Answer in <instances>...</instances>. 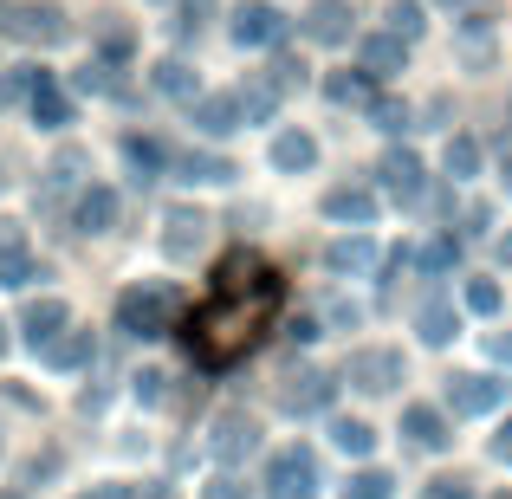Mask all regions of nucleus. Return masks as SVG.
Returning <instances> with one entry per match:
<instances>
[{
  "instance_id": "1",
  "label": "nucleus",
  "mask_w": 512,
  "mask_h": 499,
  "mask_svg": "<svg viewBox=\"0 0 512 499\" xmlns=\"http://www.w3.org/2000/svg\"><path fill=\"white\" fill-rule=\"evenodd\" d=\"M279 299H286V279H279L266 260H253V253L221 260L208 305H195V318H188V331H182V337H188V357L208 363V370L234 363L240 350L260 344V331L273 325Z\"/></svg>"
},
{
  "instance_id": "2",
  "label": "nucleus",
  "mask_w": 512,
  "mask_h": 499,
  "mask_svg": "<svg viewBox=\"0 0 512 499\" xmlns=\"http://www.w3.org/2000/svg\"><path fill=\"white\" fill-rule=\"evenodd\" d=\"M175 325V292H163V286H150V292H124L117 299V331H130V337H163Z\"/></svg>"
},
{
  "instance_id": "3",
  "label": "nucleus",
  "mask_w": 512,
  "mask_h": 499,
  "mask_svg": "<svg viewBox=\"0 0 512 499\" xmlns=\"http://www.w3.org/2000/svg\"><path fill=\"white\" fill-rule=\"evenodd\" d=\"M266 493L273 499H318V461L305 448H279L266 467Z\"/></svg>"
},
{
  "instance_id": "4",
  "label": "nucleus",
  "mask_w": 512,
  "mask_h": 499,
  "mask_svg": "<svg viewBox=\"0 0 512 499\" xmlns=\"http://www.w3.org/2000/svg\"><path fill=\"white\" fill-rule=\"evenodd\" d=\"M234 39L240 46H279V39H286V13L266 7V0H247V7L234 13Z\"/></svg>"
},
{
  "instance_id": "5",
  "label": "nucleus",
  "mask_w": 512,
  "mask_h": 499,
  "mask_svg": "<svg viewBox=\"0 0 512 499\" xmlns=\"http://www.w3.org/2000/svg\"><path fill=\"white\" fill-rule=\"evenodd\" d=\"M7 33H20V39H39V46H59L65 33H72V20H65V7H13V20H7Z\"/></svg>"
},
{
  "instance_id": "6",
  "label": "nucleus",
  "mask_w": 512,
  "mask_h": 499,
  "mask_svg": "<svg viewBox=\"0 0 512 499\" xmlns=\"http://www.w3.org/2000/svg\"><path fill=\"white\" fill-rule=\"evenodd\" d=\"M253 441H260V428H253V415H240V409H227L221 422H214V461H247L253 454Z\"/></svg>"
},
{
  "instance_id": "7",
  "label": "nucleus",
  "mask_w": 512,
  "mask_h": 499,
  "mask_svg": "<svg viewBox=\"0 0 512 499\" xmlns=\"http://www.w3.org/2000/svg\"><path fill=\"white\" fill-rule=\"evenodd\" d=\"M500 396H506V383H493V376H480V370H467V376H454V383H448L454 415H487Z\"/></svg>"
},
{
  "instance_id": "8",
  "label": "nucleus",
  "mask_w": 512,
  "mask_h": 499,
  "mask_svg": "<svg viewBox=\"0 0 512 499\" xmlns=\"http://www.w3.org/2000/svg\"><path fill=\"white\" fill-rule=\"evenodd\" d=\"M350 383H357V389L402 383V357H396V350H357V357H350Z\"/></svg>"
},
{
  "instance_id": "9",
  "label": "nucleus",
  "mask_w": 512,
  "mask_h": 499,
  "mask_svg": "<svg viewBox=\"0 0 512 499\" xmlns=\"http://www.w3.org/2000/svg\"><path fill=\"white\" fill-rule=\"evenodd\" d=\"M331 389H338V383H331V376L325 370H292L286 376V409H325V402H331Z\"/></svg>"
},
{
  "instance_id": "10",
  "label": "nucleus",
  "mask_w": 512,
  "mask_h": 499,
  "mask_svg": "<svg viewBox=\"0 0 512 499\" xmlns=\"http://www.w3.org/2000/svg\"><path fill=\"white\" fill-rule=\"evenodd\" d=\"M325 214H331V221H350V227H370L376 221V195H370V188H331Z\"/></svg>"
},
{
  "instance_id": "11",
  "label": "nucleus",
  "mask_w": 512,
  "mask_h": 499,
  "mask_svg": "<svg viewBox=\"0 0 512 499\" xmlns=\"http://www.w3.org/2000/svg\"><path fill=\"white\" fill-rule=\"evenodd\" d=\"M383 182H389V195H396V201H422V163H415L409 150H389L383 156Z\"/></svg>"
},
{
  "instance_id": "12",
  "label": "nucleus",
  "mask_w": 512,
  "mask_h": 499,
  "mask_svg": "<svg viewBox=\"0 0 512 499\" xmlns=\"http://www.w3.org/2000/svg\"><path fill=\"white\" fill-rule=\"evenodd\" d=\"M195 130H201V137H227V130H240V98H227V91H221V98H201L195 104Z\"/></svg>"
},
{
  "instance_id": "13",
  "label": "nucleus",
  "mask_w": 512,
  "mask_h": 499,
  "mask_svg": "<svg viewBox=\"0 0 512 499\" xmlns=\"http://www.w3.org/2000/svg\"><path fill=\"white\" fill-rule=\"evenodd\" d=\"M402 59H409V39H396V33H376V39H363V72L389 78V72H402Z\"/></svg>"
},
{
  "instance_id": "14",
  "label": "nucleus",
  "mask_w": 512,
  "mask_h": 499,
  "mask_svg": "<svg viewBox=\"0 0 512 499\" xmlns=\"http://www.w3.org/2000/svg\"><path fill=\"white\" fill-rule=\"evenodd\" d=\"M33 117H39V124H46V130H59V124H72V98H65V91H59V85H52V78H46V72H39V78H33Z\"/></svg>"
},
{
  "instance_id": "15",
  "label": "nucleus",
  "mask_w": 512,
  "mask_h": 499,
  "mask_svg": "<svg viewBox=\"0 0 512 499\" xmlns=\"http://www.w3.org/2000/svg\"><path fill=\"white\" fill-rule=\"evenodd\" d=\"M65 331V299H33L26 305V344H46V337H59Z\"/></svg>"
},
{
  "instance_id": "16",
  "label": "nucleus",
  "mask_w": 512,
  "mask_h": 499,
  "mask_svg": "<svg viewBox=\"0 0 512 499\" xmlns=\"http://www.w3.org/2000/svg\"><path fill=\"white\" fill-rule=\"evenodd\" d=\"M111 221H117V195L111 188H85V195H78V227H85V234H104Z\"/></svg>"
},
{
  "instance_id": "17",
  "label": "nucleus",
  "mask_w": 512,
  "mask_h": 499,
  "mask_svg": "<svg viewBox=\"0 0 512 499\" xmlns=\"http://www.w3.org/2000/svg\"><path fill=\"white\" fill-rule=\"evenodd\" d=\"M201 234H208V221H201V214H188V208H175V214H169L163 247L175 253V260H182V253H195V247H201Z\"/></svg>"
},
{
  "instance_id": "18",
  "label": "nucleus",
  "mask_w": 512,
  "mask_h": 499,
  "mask_svg": "<svg viewBox=\"0 0 512 499\" xmlns=\"http://www.w3.org/2000/svg\"><path fill=\"white\" fill-rule=\"evenodd\" d=\"M402 428H409L415 448H441V441H448V422H441L435 409H422V402H415V409H402Z\"/></svg>"
},
{
  "instance_id": "19",
  "label": "nucleus",
  "mask_w": 512,
  "mask_h": 499,
  "mask_svg": "<svg viewBox=\"0 0 512 499\" xmlns=\"http://www.w3.org/2000/svg\"><path fill=\"white\" fill-rule=\"evenodd\" d=\"M415 331H422V344H448V337H454V305L428 299L422 312H415Z\"/></svg>"
},
{
  "instance_id": "20",
  "label": "nucleus",
  "mask_w": 512,
  "mask_h": 499,
  "mask_svg": "<svg viewBox=\"0 0 512 499\" xmlns=\"http://www.w3.org/2000/svg\"><path fill=\"white\" fill-rule=\"evenodd\" d=\"M273 163H279V169H312V163H318V143L305 137V130H286V137L273 143Z\"/></svg>"
},
{
  "instance_id": "21",
  "label": "nucleus",
  "mask_w": 512,
  "mask_h": 499,
  "mask_svg": "<svg viewBox=\"0 0 512 499\" xmlns=\"http://www.w3.org/2000/svg\"><path fill=\"white\" fill-rule=\"evenodd\" d=\"M46 363H59V370H78V363L91 357V331H72V337H46Z\"/></svg>"
},
{
  "instance_id": "22",
  "label": "nucleus",
  "mask_w": 512,
  "mask_h": 499,
  "mask_svg": "<svg viewBox=\"0 0 512 499\" xmlns=\"http://www.w3.org/2000/svg\"><path fill=\"white\" fill-rule=\"evenodd\" d=\"M325 260H331V273H370V266H376V247H370V240H338Z\"/></svg>"
},
{
  "instance_id": "23",
  "label": "nucleus",
  "mask_w": 512,
  "mask_h": 499,
  "mask_svg": "<svg viewBox=\"0 0 512 499\" xmlns=\"http://www.w3.org/2000/svg\"><path fill=\"white\" fill-rule=\"evenodd\" d=\"M124 156H130V169H137L143 182H150V175L169 163V150H163V143H156V137H124Z\"/></svg>"
},
{
  "instance_id": "24",
  "label": "nucleus",
  "mask_w": 512,
  "mask_h": 499,
  "mask_svg": "<svg viewBox=\"0 0 512 499\" xmlns=\"http://www.w3.org/2000/svg\"><path fill=\"white\" fill-rule=\"evenodd\" d=\"M182 175L188 182H234V163H227V156H182Z\"/></svg>"
},
{
  "instance_id": "25",
  "label": "nucleus",
  "mask_w": 512,
  "mask_h": 499,
  "mask_svg": "<svg viewBox=\"0 0 512 499\" xmlns=\"http://www.w3.org/2000/svg\"><path fill=\"white\" fill-rule=\"evenodd\" d=\"M156 91H169V98H195V72H188L182 59H163V65H156Z\"/></svg>"
},
{
  "instance_id": "26",
  "label": "nucleus",
  "mask_w": 512,
  "mask_h": 499,
  "mask_svg": "<svg viewBox=\"0 0 512 499\" xmlns=\"http://www.w3.org/2000/svg\"><path fill=\"white\" fill-rule=\"evenodd\" d=\"M350 33V26H344V7H338V0H318V13H312V39H325V46H331V39H344Z\"/></svg>"
},
{
  "instance_id": "27",
  "label": "nucleus",
  "mask_w": 512,
  "mask_h": 499,
  "mask_svg": "<svg viewBox=\"0 0 512 499\" xmlns=\"http://www.w3.org/2000/svg\"><path fill=\"white\" fill-rule=\"evenodd\" d=\"M480 169V143L474 137H448V175L461 182V175H474Z\"/></svg>"
},
{
  "instance_id": "28",
  "label": "nucleus",
  "mask_w": 512,
  "mask_h": 499,
  "mask_svg": "<svg viewBox=\"0 0 512 499\" xmlns=\"http://www.w3.org/2000/svg\"><path fill=\"white\" fill-rule=\"evenodd\" d=\"M331 98H338V104H357V111H363V104H376V98H370V78H363V72L331 78Z\"/></svg>"
},
{
  "instance_id": "29",
  "label": "nucleus",
  "mask_w": 512,
  "mask_h": 499,
  "mask_svg": "<svg viewBox=\"0 0 512 499\" xmlns=\"http://www.w3.org/2000/svg\"><path fill=\"white\" fill-rule=\"evenodd\" d=\"M331 441H338L344 454H370L376 448V435H370V422H338L331 428Z\"/></svg>"
},
{
  "instance_id": "30",
  "label": "nucleus",
  "mask_w": 512,
  "mask_h": 499,
  "mask_svg": "<svg viewBox=\"0 0 512 499\" xmlns=\"http://www.w3.org/2000/svg\"><path fill=\"white\" fill-rule=\"evenodd\" d=\"M389 487H396V480H389V474H376V467H370V474H357V480L344 487V499H389Z\"/></svg>"
},
{
  "instance_id": "31",
  "label": "nucleus",
  "mask_w": 512,
  "mask_h": 499,
  "mask_svg": "<svg viewBox=\"0 0 512 499\" xmlns=\"http://www.w3.org/2000/svg\"><path fill=\"white\" fill-rule=\"evenodd\" d=\"M273 104H279V85H253V91H240V117H273Z\"/></svg>"
},
{
  "instance_id": "32",
  "label": "nucleus",
  "mask_w": 512,
  "mask_h": 499,
  "mask_svg": "<svg viewBox=\"0 0 512 499\" xmlns=\"http://www.w3.org/2000/svg\"><path fill=\"white\" fill-rule=\"evenodd\" d=\"M26 279H33V260H26V247L0 253V286H26Z\"/></svg>"
},
{
  "instance_id": "33",
  "label": "nucleus",
  "mask_w": 512,
  "mask_h": 499,
  "mask_svg": "<svg viewBox=\"0 0 512 499\" xmlns=\"http://www.w3.org/2000/svg\"><path fill=\"white\" fill-rule=\"evenodd\" d=\"M467 305H474V312H500V286H493V279H474V286H467Z\"/></svg>"
},
{
  "instance_id": "34",
  "label": "nucleus",
  "mask_w": 512,
  "mask_h": 499,
  "mask_svg": "<svg viewBox=\"0 0 512 499\" xmlns=\"http://www.w3.org/2000/svg\"><path fill=\"white\" fill-rule=\"evenodd\" d=\"M33 65H20V72H7V78H0V104H7V98H20V91H33Z\"/></svg>"
},
{
  "instance_id": "35",
  "label": "nucleus",
  "mask_w": 512,
  "mask_h": 499,
  "mask_svg": "<svg viewBox=\"0 0 512 499\" xmlns=\"http://www.w3.org/2000/svg\"><path fill=\"white\" fill-rule=\"evenodd\" d=\"M422 266H428V273H441V266H454V240H435V247L422 253Z\"/></svg>"
},
{
  "instance_id": "36",
  "label": "nucleus",
  "mask_w": 512,
  "mask_h": 499,
  "mask_svg": "<svg viewBox=\"0 0 512 499\" xmlns=\"http://www.w3.org/2000/svg\"><path fill=\"white\" fill-rule=\"evenodd\" d=\"M163 383H169V376H163V370H150V376H137V389H143V402H163V396H169V389H163Z\"/></svg>"
},
{
  "instance_id": "37",
  "label": "nucleus",
  "mask_w": 512,
  "mask_h": 499,
  "mask_svg": "<svg viewBox=\"0 0 512 499\" xmlns=\"http://www.w3.org/2000/svg\"><path fill=\"white\" fill-rule=\"evenodd\" d=\"M376 124H383V130H402V124H409V111H402V104H376Z\"/></svg>"
},
{
  "instance_id": "38",
  "label": "nucleus",
  "mask_w": 512,
  "mask_h": 499,
  "mask_svg": "<svg viewBox=\"0 0 512 499\" xmlns=\"http://www.w3.org/2000/svg\"><path fill=\"white\" fill-rule=\"evenodd\" d=\"M428 499H467V487H461V480H435V493H428Z\"/></svg>"
},
{
  "instance_id": "39",
  "label": "nucleus",
  "mask_w": 512,
  "mask_h": 499,
  "mask_svg": "<svg viewBox=\"0 0 512 499\" xmlns=\"http://www.w3.org/2000/svg\"><path fill=\"white\" fill-rule=\"evenodd\" d=\"M208 499H247V493H240V480H214Z\"/></svg>"
},
{
  "instance_id": "40",
  "label": "nucleus",
  "mask_w": 512,
  "mask_h": 499,
  "mask_svg": "<svg viewBox=\"0 0 512 499\" xmlns=\"http://www.w3.org/2000/svg\"><path fill=\"white\" fill-rule=\"evenodd\" d=\"M493 454H500V461H506V467H512V422H506V428H500V435H493Z\"/></svg>"
},
{
  "instance_id": "41",
  "label": "nucleus",
  "mask_w": 512,
  "mask_h": 499,
  "mask_svg": "<svg viewBox=\"0 0 512 499\" xmlns=\"http://www.w3.org/2000/svg\"><path fill=\"white\" fill-rule=\"evenodd\" d=\"M13 247H20V227H13V221H0V253H13Z\"/></svg>"
},
{
  "instance_id": "42",
  "label": "nucleus",
  "mask_w": 512,
  "mask_h": 499,
  "mask_svg": "<svg viewBox=\"0 0 512 499\" xmlns=\"http://www.w3.org/2000/svg\"><path fill=\"white\" fill-rule=\"evenodd\" d=\"M493 357H500V363H512V331H500V337H493Z\"/></svg>"
},
{
  "instance_id": "43",
  "label": "nucleus",
  "mask_w": 512,
  "mask_h": 499,
  "mask_svg": "<svg viewBox=\"0 0 512 499\" xmlns=\"http://www.w3.org/2000/svg\"><path fill=\"white\" fill-rule=\"evenodd\" d=\"M500 156H506V188H512V143H500Z\"/></svg>"
},
{
  "instance_id": "44",
  "label": "nucleus",
  "mask_w": 512,
  "mask_h": 499,
  "mask_svg": "<svg viewBox=\"0 0 512 499\" xmlns=\"http://www.w3.org/2000/svg\"><path fill=\"white\" fill-rule=\"evenodd\" d=\"M98 499H130V493H124V487H104V493H98Z\"/></svg>"
},
{
  "instance_id": "45",
  "label": "nucleus",
  "mask_w": 512,
  "mask_h": 499,
  "mask_svg": "<svg viewBox=\"0 0 512 499\" xmlns=\"http://www.w3.org/2000/svg\"><path fill=\"white\" fill-rule=\"evenodd\" d=\"M500 260H512V234H506V240H500Z\"/></svg>"
},
{
  "instance_id": "46",
  "label": "nucleus",
  "mask_w": 512,
  "mask_h": 499,
  "mask_svg": "<svg viewBox=\"0 0 512 499\" xmlns=\"http://www.w3.org/2000/svg\"><path fill=\"white\" fill-rule=\"evenodd\" d=\"M143 499H169V493H163V487H150V493H143Z\"/></svg>"
},
{
  "instance_id": "47",
  "label": "nucleus",
  "mask_w": 512,
  "mask_h": 499,
  "mask_svg": "<svg viewBox=\"0 0 512 499\" xmlns=\"http://www.w3.org/2000/svg\"><path fill=\"white\" fill-rule=\"evenodd\" d=\"M0 350H7V325H0Z\"/></svg>"
},
{
  "instance_id": "48",
  "label": "nucleus",
  "mask_w": 512,
  "mask_h": 499,
  "mask_svg": "<svg viewBox=\"0 0 512 499\" xmlns=\"http://www.w3.org/2000/svg\"><path fill=\"white\" fill-rule=\"evenodd\" d=\"M500 499H512V493H500Z\"/></svg>"
}]
</instances>
